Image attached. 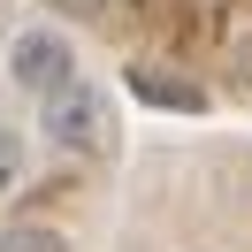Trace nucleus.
Instances as JSON below:
<instances>
[{
    "instance_id": "obj_3",
    "label": "nucleus",
    "mask_w": 252,
    "mask_h": 252,
    "mask_svg": "<svg viewBox=\"0 0 252 252\" xmlns=\"http://www.w3.org/2000/svg\"><path fill=\"white\" fill-rule=\"evenodd\" d=\"M130 92H138L145 107H176V115H206V92H199V84H184L176 69H153V62H138V69H130Z\"/></svg>"
},
{
    "instance_id": "obj_5",
    "label": "nucleus",
    "mask_w": 252,
    "mask_h": 252,
    "mask_svg": "<svg viewBox=\"0 0 252 252\" xmlns=\"http://www.w3.org/2000/svg\"><path fill=\"white\" fill-rule=\"evenodd\" d=\"M16 184H23V130L0 123V199H8Z\"/></svg>"
},
{
    "instance_id": "obj_2",
    "label": "nucleus",
    "mask_w": 252,
    "mask_h": 252,
    "mask_svg": "<svg viewBox=\"0 0 252 252\" xmlns=\"http://www.w3.org/2000/svg\"><path fill=\"white\" fill-rule=\"evenodd\" d=\"M8 84L31 99H54L62 84H77V54H69L62 31H23L16 46H8Z\"/></svg>"
},
{
    "instance_id": "obj_4",
    "label": "nucleus",
    "mask_w": 252,
    "mask_h": 252,
    "mask_svg": "<svg viewBox=\"0 0 252 252\" xmlns=\"http://www.w3.org/2000/svg\"><path fill=\"white\" fill-rule=\"evenodd\" d=\"M0 252H69V237L54 221H8L0 229Z\"/></svg>"
},
{
    "instance_id": "obj_6",
    "label": "nucleus",
    "mask_w": 252,
    "mask_h": 252,
    "mask_svg": "<svg viewBox=\"0 0 252 252\" xmlns=\"http://www.w3.org/2000/svg\"><path fill=\"white\" fill-rule=\"evenodd\" d=\"M54 16H77V23H107V16H123L130 0H46Z\"/></svg>"
},
{
    "instance_id": "obj_1",
    "label": "nucleus",
    "mask_w": 252,
    "mask_h": 252,
    "mask_svg": "<svg viewBox=\"0 0 252 252\" xmlns=\"http://www.w3.org/2000/svg\"><path fill=\"white\" fill-rule=\"evenodd\" d=\"M38 130H46L62 153H115V107L99 84H62L54 99H38Z\"/></svg>"
},
{
    "instance_id": "obj_7",
    "label": "nucleus",
    "mask_w": 252,
    "mask_h": 252,
    "mask_svg": "<svg viewBox=\"0 0 252 252\" xmlns=\"http://www.w3.org/2000/svg\"><path fill=\"white\" fill-rule=\"evenodd\" d=\"M229 77L252 92V31H237V38H229Z\"/></svg>"
}]
</instances>
